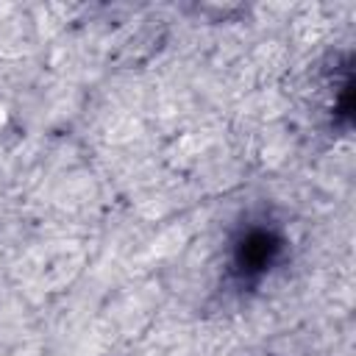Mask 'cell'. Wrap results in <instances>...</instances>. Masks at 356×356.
I'll use <instances>...</instances> for the list:
<instances>
[{"label": "cell", "instance_id": "6da1fadb", "mask_svg": "<svg viewBox=\"0 0 356 356\" xmlns=\"http://www.w3.org/2000/svg\"><path fill=\"white\" fill-rule=\"evenodd\" d=\"M286 234L278 222L267 217L245 220L231 242H228V261H225V278L234 289L248 292L256 289L286 256Z\"/></svg>", "mask_w": 356, "mask_h": 356}]
</instances>
